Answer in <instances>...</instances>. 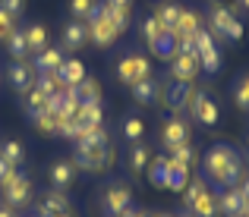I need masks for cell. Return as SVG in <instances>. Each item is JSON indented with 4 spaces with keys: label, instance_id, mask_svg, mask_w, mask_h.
Instances as JSON below:
<instances>
[{
    "label": "cell",
    "instance_id": "obj_1",
    "mask_svg": "<svg viewBox=\"0 0 249 217\" xmlns=\"http://www.w3.org/2000/svg\"><path fill=\"white\" fill-rule=\"evenodd\" d=\"M202 170H205V176H202V180H208L212 186L227 189V186H233V183L240 180L243 157H240V151L231 148V145H212V148L205 151Z\"/></svg>",
    "mask_w": 249,
    "mask_h": 217
},
{
    "label": "cell",
    "instance_id": "obj_2",
    "mask_svg": "<svg viewBox=\"0 0 249 217\" xmlns=\"http://www.w3.org/2000/svg\"><path fill=\"white\" fill-rule=\"evenodd\" d=\"M110 164H114V148H110V139H107L104 126H98L89 135L76 139V167L79 170L98 173V170H107Z\"/></svg>",
    "mask_w": 249,
    "mask_h": 217
},
{
    "label": "cell",
    "instance_id": "obj_3",
    "mask_svg": "<svg viewBox=\"0 0 249 217\" xmlns=\"http://www.w3.org/2000/svg\"><path fill=\"white\" fill-rule=\"evenodd\" d=\"M85 22H89V41H95L98 48H110V44L123 35L120 25L110 19L107 3H95V10H91V16L85 19Z\"/></svg>",
    "mask_w": 249,
    "mask_h": 217
},
{
    "label": "cell",
    "instance_id": "obj_4",
    "mask_svg": "<svg viewBox=\"0 0 249 217\" xmlns=\"http://www.w3.org/2000/svg\"><path fill=\"white\" fill-rule=\"evenodd\" d=\"M183 201L196 217H214L218 214V195L205 186V180H189V186L183 189Z\"/></svg>",
    "mask_w": 249,
    "mask_h": 217
},
{
    "label": "cell",
    "instance_id": "obj_5",
    "mask_svg": "<svg viewBox=\"0 0 249 217\" xmlns=\"http://www.w3.org/2000/svg\"><path fill=\"white\" fill-rule=\"evenodd\" d=\"M208 32L218 38H227V41H240L243 38V25L233 19V10H227L224 3L208 6Z\"/></svg>",
    "mask_w": 249,
    "mask_h": 217
},
{
    "label": "cell",
    "instance_id": "obj_6",
    "mask_svg": "<svg viewBox=\"0 0 249 217\" xmlns=\"http://www.w3.org/2000/svg\"><path fill=\"white\" fill-rule=\"evenodd\" d=\"M196 85L193 82H177V79H170L167 85H161V104H164L167 110H189L196 101Z\"/></svg>",
    "mask_w": 249,
    "mask_h": 217
},
{
    "label": "cell",
    "instance_id": "obj_7",
    "mask_svg": "<svg viewBox=\"0 0 249 217\" xmlns=\"http://www.w3.org/2000/svg\"><path fill=\"white\" fill-rule=\"evenodd\" d=\"M148 76H152V60L142 57V54H126L117 63V79H120L123 85H136Z\"/></svg>",
    "mask_w": 249,
    "mask_h": 217
},
{
    "label": "cell",
    "instance_id": "obj_8",
    "mask_svg": "<svg viewBox=\"0 0 249 217\" xmlns=\"http://www.w3.org/2000/svg\"><path fill=\"white\" fill-rule=\"evenodd\" d=\"M199 69H202V63L196 50H177L170 57V79H177V82H196Z\"/></svg>",
    "mask_w": 249,
    "mask_h": 217
},
{
    "label": "cell",
    "instance_id": "obj_9",
    "mask_svg": "<svg viewBox=\"0 0 249 217\" xmlns=\"http://www.w3.org/2000/svg\"><path fill=\"white\" fill-rule=\"evenodd\" d=\"M218 211H224L227 217H246L249 214V201L240 192V186H227L218 195Z\"/></svg>",
    "mask_w": 249,
    "mask_h": 217
},
{
    "label": "cell",
    "instance_id": "obj_10",
    "mask_svg": "<svg viewBox=\"0 0 249 217\" xmlns=\"http://www.w3.org/2000/svg\"><path fill=\"white\" fill-rule=\"evenodd\" d=\"M0 192H3V205L25 208L32 201V180H29V176H22V173H16V180H13L10 186H3Z\"/></svg>",
    "mask_w": 249,
    "mask_h": 217
},
{
    "label": "cell",
    "instance_id": "obj_11",
    "mask_svg": "<svg viewBox=\"0 0 249 217\" xmlns=\"http://www.w3.org/2000/svg\"><path fill=\"white\" fill-rule=\"evenodd\" d=\"M189 114H193L202 126H214L218 117H221V107L208 91H196V101H193V107H189Z\"/></svg>",
    "mask_w": 249,
    "mask_h": 217
},
{
    "label": "cell",
    "instance_id": "obj_12",
    "mask_svg": "<svg viewBox=\"0 0 249 217\" xmlns=\"http://www.w3.org/2000/svg\"><path fill=\"white\" fill-rule=\"evenodd\" d=\"M129 201H133V192H129L126 183H114V186H107V192H104V214L114 217L120 211H126Z\"/></svg>",
    "mask_w": 249,
    "mask_h": 217
},
{
    "label": "cell",
    "instance_id": "obj_13",
    "mask_svg": "<svg viewBox=\"0 0 249 217\" xmlns=\"http://www.w3.org/2000/svg\"><path fill=\"white\" fill-rule=\"evenodd\" d=\"M161 142H164L167 151H174V148H180V145H186V142H189V123L180 120V117L174 114V117L164 123V129H161Z\"/></svg>",
    "mask_w": 249,
    "mask_h": 217
},
{
    "label": "cell",
    "instance_id": "obj_14",
    "mask_svg": "<svg viewBox=\"0 0 249 217\" xmlns=\"http://www.w3.org/2000/svg\"><path fill=\"white\" fill-rule=\"evenodd\" d=\"M6 79H10V85L22 95V91H29L32 85H35V67H29V60H13Z\"/></svg>",
    "mask_w": 249,
    "mask_h": 217
},
{
    "label": "cell",
    "instance_id": "obj_15",
    "mask_svg": "<svg viewBox=\"0 0 249 217\" xmlns=\"http://www.w3.org/2000/svg\"><path fill=\"white\" fill-rule=\"evenodd\" d=\"M48 176H51V189H63V192H67L76 180V164L73 161H54L51 170H48Z\"/></svg>",
    "mask_w": 249,
    "mask_h": 217
},
{
    "label": "cell",
    "instance_id": "obj_16",
    "mask_svg": "<svg viewBox=\"0 0 249 217\" xmlns=\"http://www.w3.org/2000/svg\"><path fill=\"white\" fill-rule=\"evenodd\" d=\"M63 211H73V205H70V199H67L63 189H51V192L41 199V205H38V214H41V217L63 214Z\"/></svg>",
    "mask_w": 249,
    "mask_h": 217
},
{
    "label": "cell",
    "instance_id": "obj_17",
    "mask_svg": "<svg viewBox=\"0 0 249 217\" xmlns=\"http://www.w3.org/2000/svg\"><path fill=\"white\" fill-rule=\"evenodd\" d=\"M186 186H189V167L186 164H177V161H167L164 189H170V192H183Z\"/></svg>",
    "mask_w": 249,
    "mask_h": 217
},
{
    "label": "cell",
    "instance_id": "obj_18",
    "mask_svg": "<svg viewBox=\"0 0 249 217\" xmlns=\"http://www.w3.org/2000/svg\"><path fill=\"white\" fill-rule=\"evenodd\" d=\"M129 91H133V98H136L139 104H155V101H161V85L155 82L152 76L142 79V82H136V85H129Z\"/></svg>",
    "mask_w": 249,
    "mask_h": 217
},
{
    "label": "cell",
    "instance_id": "obj_19",
    "mask_svg": "<svg viewBox=\"0 0 249 217\" xmlns=\"http://www.w3.org/2000/svg\"><path fill=\"white\" fill-rule=\"evenodd\" d=\"M85 41H89V25H82L79 19L63 29V50H79Z\"/></svg>",
    "mask_w": 249,
    "mask_h": 217
},
{
    "label": "cell",
    "instance_id": "obj_20",
    "mask_svg": "<svg viewBox=\"0 0 249 217\" xmlns=\"http://www.w3.org/2000/svg\"><path fill=\"white\" fill-rule=\"evenodd\" d=\"M63 60H67V57H63L60 48H44L41 54H38V60H35V69L38 72H57L63 67Z\"/></svg>",
    "mask_w": 249,
    "mask_h": 217
},
{
    "label": "cell",
    "instance_id": "obj_21",
    "mask_svg": "<svg viewBox=\"0 0 249 217\" xmlns=\"http://www.w3.org/2000/svg\"><path fill=\"white\" fill-rule=\"evenodd\" d=\"M57 76L63 79V82L70 85V88H76V85L85 79V67H82V60H63V67L57 69Z\"/></svg>",
    "mask_w": 249,
    "mask_h": 217
},
{
    "label": "cell",
    "instance_id": "obj_22",
    "mask_svg": "<svg viewBox=\"0 0 249 217\" xmlns=\"http://www.w3.org/2000/svg\"><path fill=\"white\" fill-rule=\"evenodd\" d=\"M22 101H25V110H29V114L51 107V95H44V91L38 88V85H32L29 91H22Z\"/></svg>",
    "mask_w": 249,
    "mask_h": 217
},
{
    "label": "cell",
    "instance_id": "obj_23",
    "mask_svg": "<svg viewBox=\"0 0 249 217\" xmlns=\"http://www.w3.org/2000/svg\"><path fill=\"white\" fill-rule=\"evenodd\" d=\"M3 44H6V50L13 54V60H29V41H25V32L16 29Z\"/></svg>",
    "mask_w": 249,
    "mask_h": 217
},
{
    "label": "cell",
    "instance_id": "obj_24",
    "mask_svg": "<svg viewBox=\"0 0 249 217\" xmlns=\"http://www.w3.org/2000/svg\"><path fill=\"white\" fill-rule=\"evenodd\" d=\"M148 164H152V148L142 145V142H136V148L129 151V170H133V173H142Z\"/></svg>",
    "mask_w": 249,
    "mask_h": 217
},
{
    "label": "cell",
    "instance_id": "obj_25",
    "mask_svg": "<svg viewBox=\"0 0 249 217\" xmlns=\"http://www.w3.org/2000/svg\"><path fill=\"white\" fill-rule=\"evenodd\" d=\"M25 41H29V50H35V54H41V50L48 48V29H44L41 22L29 25V29H25Z\"/></svg>",
    "mask_w": 249,
    "mask_h": 217
},
{
    "label": "cell",
    "instance_id": "obj_26",
    "mask_svg": "<svg viewBox=\"0 0 249 217\" xmlns=\"http://www.w3.org/2000/svg\"><path fill=\"white\" fill-rule=\"evenodd\" d=\"M76 98H79V104H91V101H101V88H98V82L95 79H89L85 76L79 85H76Z\"/></svg>",
    "mask_w": 249,
    "mask_h": 217
},
{
    "label": "cell",
    "instance_id": "obj_27",
    "mask_svg": "<svg viewBox=\"0 0 249 217\" xmlns=\"http://www.w3.org/2000/svg\"><path fill=\"white\" fill-rule=\"evenodd\" d=\"M142 35H145V44H148V48H152V44L158 41V38L170 35V32H167L164 25H161L158 19H155V16H145V19H142Z\"/></svg>",
    "mask_w": 249,
    "mask_h": 217
},
{
    "label": "cell",
    "instance_id": "obj_28",
    "mask_svg": "<svg viewBox=\"0 0 249 217\" xmlns=\"http://www.w3.org/2000/svg\"><path fill=\"white\" fill-rule=\"evenodd\" d=\"M29 117H32V123H35V126L41 129V133H51V135L57 133V114H54L51 107L35 110V114H29Z\"/></svg>",
    "mask_w": 249,
    "mask_h": 217
},
{
    "label": "cell",
    "instance_id": "obj_29",
    "mask_svg": "<svg viewBox=\"0 0 249 217\" xmlns=\"http://www.w3.org/2000/svg\"><path fill=\"white\" fill-rule=\"evenodd\" d=\"M180 13H183V6H177V3H167V6H161V10L155 13V19H158V22L164 25L167 32H174V29H177V22H180Z\"/></svg>",
    "mask_w": 249,
    "mask_h": 217
},
{
    "label": "cell",
    "instance_id": "obj_30",
    "mask_svg": "<svg viewBox=\"0 0 249 217\" xmlns=\"http://www.w3.org/2000/svg\"><path fill=\"white\" fill-rule=\"evenodd\" d=\"M123 135H126L129 142H142V135H145V123H142L139 117H126V120H123Z\"/></svg>",
    "mask_w": 249,
    "mask_h": 217
},
{
    "label": "cell",
    "instance_id": "obj_31",
    "mask_svg": "<svg viewBox=\"0 0 249 217\" xmlns=\"http://www.w3.org/2000/svg\"><path fill=\"white\" fill-rule=\"evenodd\" d=\"M0 154L6 157V161L13 164V167H19V164L25 161V148L19 142H3V148H0Z\"/></svg>",
    "mask_w": 249,
    "mask_h": 217
},
{
    "label": "cell",
    "instance_id": "obj_32",
    "mask_svg": "<svg viewBox=\"0 0 249 217\" xmlns=\"http://www.w3.org/2000/svg\"><path fill=\"white\" fill-rule=\"evenodd\" d=\"M167 161H170V157H155V161H152V167H148V176H152V183H155V186H161V189H164Z\"/></svg>",
    "mask_w": 249,
    "mask_h": 217
},
{
    "label": "cell",
    "instance_id": "obj_33",
    "mask_svg": "<svg viewBox=\"0 0 249 217\" xmlns=\"http://www.w3.org/2000/svg\"><path fill=\"white\" fill-rule=\"evenodd\" d=\"M170 161H177V164H186V167H193V164H196V148H193V145H180V148H174V151H170Z\"/></svg>",
    "mask_w": 249,
    "mask_h": 217
},
{
    "label": "cell",
    "instance_id": "obj_34",
    "mask_svg": "<svg viewBox=\"0 0 249 217\" xmlns=\"http://www.w3.org/2000/svg\"><path fill=\"white\" fill-rule=\"evenodd\" d=\"M91 10H95V0H70V13H73L79 22L91 16Z\"/></svg>",
    "mask_w": 249,
    "mask_h": 217
},
{
    "label": "cell",
    "instance_id": "obj_35",
    "mask_svg": "<svg viewBox=\"0 0 249 217\" xmlns=\"http://www.w3.org/2000/svg\"><path fill=\"white\" fill-rule=\"evenodd\" d=\"M16 173H19V170L13 167V164L6 161L3 154H0V189H3V186H10V183L16 180Z\"/></svg>",
    "mask_w": 249,
    "mask_h": 217
},
{
    "label": "cell",
    "instance_id": "obj_36",
    "mask_svg": "<svg viewBox=\"0 0 249 217\" xmlns=\"http://www.w3.org/2000/svg\"><path fill=\"white\" fill-rule=\"evenodd\" d=\"M199 63H202V69H205V72H208V76H214V72H218V69H221V50H218V48H214V50H212V54H205V57H202V60H199Z\"/></svg>",
    "mask_w": 249,
    "mask_h": 217
},
{
    "label": "cell",
    "instance_id": "obj_37",
    "mask_svg": "<svg viewBox=\"0 0 249 217\" xmlns=\"http://www.w3.org/2000/svg\"><path fill=\"white\" fill-rule=\"evenodd\" d=\"M13 32H16V19H13L6 10H0V41H6Z\"/></svg>",
    "mask_w": 249,
    "mask_h": 217
},
{
    "label": "cell",
    "instance_id": "obj_38",
    "mask_svg": "<svg viewBox=\"0 0 249 217\" xmlns=\"http://www.w3.org/2000/svg\"><path fill=\"white\" fill-rule=\"evenodd\" d=\"M237 104L243 110H249V76L240 79V85H237Z\"/></svg>",
    "mask_w": 249,
    "mask_h": 217
},
{
    "label": "cell",
    "instance_id": "obj_39",
    "mask_svg": "<svg viewBox=\"0 0 249 217\" xmlns=\"http://www.w3.org/2000/svg\"><path fill=\"white\" fill-rule=\"evenodd\" d=\"M0 10H6L13 19H19L22 10H25V0H0Z\"/></svg>",
    "mask_w": 249,
    "mask_h": 217
},
{
    "label": "cell",
    "instance_id": "obj_40",
    "mask_svg": "<svg viewBox=\"0 0 249 217\" xmlns=\"http://www.w3.org/2000/svg\"><path fill=\"white\" fill-rule=\"evenodd\" d=\"M104 3H107L110 10H129V3H133V0H104Z\"/></svg>",
    "mask_w": 249,
    "mask_h": 217
},
{
    "label": "cell",
    "instance_id": "obj_41",
    "mask_svg": "<svg viewBox=\"0 0 249 217\" xmlns=\"http://www.w3.org/2000/svg\"><path fill=\"white\" fill-rule=\"evenodd\" d=\"M0 217H16V208H10V205H0Z\"/></svg>",
    "mask_w": 249,
    "mask_h": 217
},
{
    "label": "cell",
    "instance_id": "obj_42",
    "mask_svg": "<svg viewBox=\"0 0 249 217\" xmlns=\"http://www.w3.org/2000/svg\"><path fill=\"white\" fill-rule=\"evenodd\" d=\"M114 217H133V208H126V211H120V214H114Z\"/></svg>",
    "mask_w": 249,
    "mask_h": 217
},
{
    "label": "cell",
    "instance_id": "obj_43",
    "mask_svg": "<svg viewBox=\"0 0 249 217\" xmlns=\"http://www.w3.org/2000/svg\"><path fill=\"white\" fill-rule=\"evenodd\" d=\"M51 217H76L73 211H63V214H51Z\"/></svg>",
    "mask_w": 249,
    "mask_h": 217
},
{
    "label": "cell",
    "instance_id": "obj_44",
    "mask_svg": "<svg viewBox=\"0 0 249 217\" xmlns=\"http://www.w3.org/2000/svg\"><path fill=\"white\" fill-rule=\"evenodd\" d=\"M240 6H243V10H249V0H240Z\"/></svg>",
    "mask_w": 249,
    "mask_h": 217
},
{
    "label": "cell",
    "instance_id": "obj_45",
    "mask_svg": "<svg viewBox=\"0 0 249 217\" xmlns=\"http://www.w3.org/2000/svg\"><path fill=\"white\" fill-rule=\"evenodd\" d=\"M155 217H174V214H155Z\"/></svg>",
    "mask_w": 249,
    "mask_h": 217
},
{
    "label": "cell",
    "instance_id": "obj_46",
    "mask_svg": "<svg viewBox=\"0 0 249 217\" xmlns=\"http://www.w3.org/2000/svg\"><path fill=\"white\" fill-rule=\"evenodd\" d=\"M32 217H41V214H32Z\"/></svg>",
    "mask_w": 249,
    "mask_h": 217
},
{
    "label": "cell",
    "instance_id": "obj_47",
    "mask_svg": "<svg viewBox=\"0 0 249 217\" xmlns=\"http://www.w3.org/2000/svg\"><path fill=\"white\" fill-rule=\"evenodd\" d=\"M180 217H189V214H180Z\"/></svg>",
    "mask_w": 249,
    "mask_h": 217
},
{
    "label": "cell",
    "instance_id": "obj_48",
    "mask_svg": "<svg viewBox=\"0 0 249 217\" xmlns=\"http://www.w3.org/2000/svg\"><path fill=\"white\" fill-rule=\"evenodd\" d=\"M246 217H249V214H246Z\"/></svg>",
    "mask_w": 249,
    "mask_h": 217
}]
</instances>
